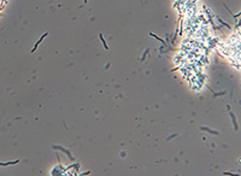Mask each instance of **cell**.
<instances>
[{"label": "cell", "instance_id": "cell-5", "mask_svg": "<svg viewBox=\"0 0 241 176\" xmlns=\"http://www.w3.org/2000/svg\"><path fill=\"white\" fill-rule=\"evenodd\" d=\"M99 36H100V40H101V41H103V43H104V47H105V48H106V49H108L107 45H106V42H105V40H104V38H103V34H100V35H99Z\"/></svg>", "mask_w": 241, "mask_h": 176}, {"label": "cell", "instance_id": "cell-6", "mask_svg": "<svg viewBox=\"0 0 241 176\" xmlns=\"http://www.w3.org/2000/svg\"><path fill=\"white\" fill-rule=\"evenodd\" d=\"M84 3H87V0H84Z\"/></svg>", "mask_w": 241, "mask_h": 176}, {"label": "cell", "instance_id": "cell-2", "mask_svg": "<svg viewBox=\"0 0 241 176\" xmlns=\"http://www.w3.org/2000/svg\"><path fill=\"white\" fill-rule=\"evenodd\" d=\"M150 35H151V36H153L154 39H157V40H159V41H160V42L163 43V45H166V43H165V41H164V40H163V39H160V38H159V36H157V35H156V34H153V33H151Z\"/></svg>", "mask_w": 241, "mask_h": 176}, {"label": "cell", "instance_id": "cell-4", "mask_svg": "<svg viewBox=\"0 0 241 176\" xmlns=\"http://www.w3.org/2000/svg\"><path fill=\"white\" fill-rule=\"evenodd\" d=\"M203 130H205V131H209V133H211V134H213V135H217V131H215V130H212V129H210V128H201Z\"/></svg>", "mask_w": 241, "mask_h": 176}, {"label": "cell", "instance_id": "cell-1", "mask_svg": "<svg viewBox=\"0 0 241 176\" xmlns=\"http://www.w3.org/2000/svg\"><path fill=\"white\" fill-rule=\"evenodd\" d=\"M47 35H48V34H47V33H45V34H43V35L41 36V39H40V40H39V41H38V42L35 43V46H34V48L32 49V52H34V51H36V48H38V46L40 45V43H41V41H42V40H43V39H45V38H46V36H47Z\"/></svg>", "mask_w": 241, "mask_h": 176}, {"label": "cell", "instance_id": "cell-3", "mask_svg": "<svg viewBox=\"0 0 241 176\" xmlns=\"http://www.w3.org/2000/svg\"><path fill=\"white\" fill-rule=\"evenodd\" d=\"M230 117H231V120H233V123H234V128L238 130V124H236V120H235V116L233 115V113L230 112Z\"/></svg>", "mask_w": 241, "mask_h": 176}]
</instances>
